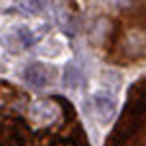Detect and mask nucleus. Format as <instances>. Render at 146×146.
Segmentation results:
<instances>
[{
  "mask_svg": "<svg viewBox=\"0 0 146 146\" xmlns=\"http://www.w3.org/2000/svg\"><path fill=\"white\" fill-rule=\"evenodd\" d=\"M124 58L136 60L146 56V27L141 25L131 26L124 31L121 44Z\"/></svg>",
  "mask_w": 146,
  "mask_h": 146,
  "instance_id": "nucleus-1",
  "label": "nucleus"
},
{
  "mask_svg": "<svg viewBox=\"0 0 146 146\" xmlns=\"http://www.w3.org/2000/svg\"><path fill=\"white\" fill-rule=\"evenodd\" d=\"M56 111H58V109L54 105L53 101L49 100L36 101L35 104L31 105L30 109L31 121L33 123H38V124H50L55 119Z\"/></svg>",
  "mask_w": 146,
  "mask_h": 146,
  "instance_id": "nucleus-2",
  "label": "nucleus"
},
{
  "mask_svg": "<svg viewBox=\"0 0 146 146\" xmlns=\"http://www.w3.org/2000/svg\"><path fill=\"white\" fill-rule=\"evenodd\" d=\"M94 106H95L96 115H98L99 121L104 124L109 123L113 119V117L115 115V100L106 94H98V95L94 96Z\"/></svg>",
  "mask_w": 146,
  "mask_h": 146,
  "instance_id": "nucleus-3",
  "label": "nucleus"
},
{
  "mask_svg": "<svg viewBox=\"0 0 146 146\" xmlns=\"http://www.w3.org/2000/svg\"><path fill=\"white\" fill-rule=\"evenodd\" d=\"M51 72L46 66L40 63L30 64L25 69V80L35 87H45L50 85Z\"/></svg>",
  "mask_w": 146,
  "mask_h": 146,
  "instance_id": "nucleus-4",
  "label": "nucleus"
},
{
  "mask_svg": "<svg viewBox=\"0 0 146 146\" xmlns=\"http://www.w3.org/2000/svg\"><path fill=\"white\" fill-rule=\"evenodd\" d=\"M64 85L69 88H74L78 85V78H77V71L73 67H67L66 73H64Z\"/></svg>",
  "mask_w": 146,
  "mask_h": 146,
  "instance_id": "nucleus-5",
  "label": "nucleus"
},
{
  "mask_svg": "<svg viewBox=\"0 0 146 146\" xmlns=\"http://www.w3.org/2000/svg\"><path fill=\"white\" fill-rule=\"evenodd\" d=\"M18 38H19V42L23 46H30L32 45L36 41V37L33 35V32H31L28 28H21L18 31Z\"/></svg>",
  "mask_w": 146,
  "mask_h": 146,
  "instance_id": "nucleus-6",
  "label": "nucleus"
}]
</instances>
